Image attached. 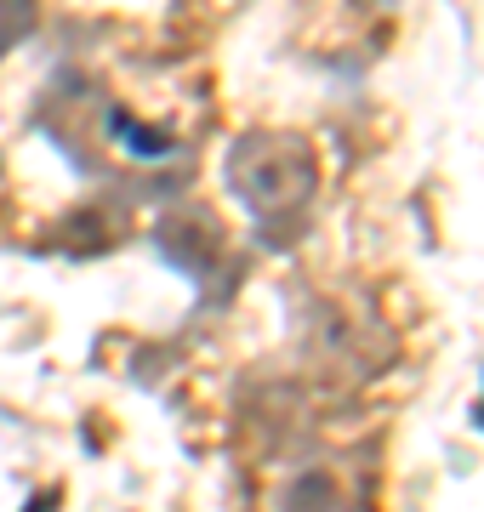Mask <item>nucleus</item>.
Wrapping results in <instances>:
<instances>
[{
    "label": "nucleus",
    "mask_w": 484,
    "mask_h": 512,
    "mask_svg": "<svg viewBox=\"0 0 484 512\" xmlns=\"http://www.w3.org/2000/svg\"><path fill=\"white\" fill-rule=\"evenodd\" d=\"M217 222L205 217V211H177V217L160 222V251L177 262V268H188V274H205L211 268V256H217Z\"/></svg>",
    "instance_id": "f03ea898"
},
{
    "label": "nucleus",
    "mask_w": 484,
    "mask_h": 512,
    "mask_svg": "<svg viewBox=\"0 0 484 512\" xmlns=\"http://www.w3.org/2000/svg\"><path fill=\"white\" fill-rule=\"evenodd\" d=\"M109 126H114V137H120V148H131L137 160H160V154H171V137H166V131H149L143 120H131L126 109H114Z\"/></svg>",
    "instance_id": "7ed1b4c3"
},
{
    "label": "nucleus",
    "mask_w": 484,
    "mask_h": 512,
    "mask_svg": "<svg viewBox=\"0 0 484 512\" xmlns=\"http://www.w3.org/2000/svg\"><path fill=\"white\" fill-rule=\"evenodd\" d=\"M35 29V6H23V0H12V6H0V57L12 52L23 35Z\"/></svg>",
    "instance_id": "20e7f679"
},
{
    "label": "nucleus",
    "mask_w": 484,
    "mask_h": 512,
    "mask_svg": "<svg viewBox=\"0 0 484 512\" xmlns=\"http://www.w3.org/2000/svg\"><path fill=\"white\" fill-rule=\"evenodd\" d=\"M228 188L234 200L262 222V228H285L302 217V205L314 200L319 188V160L314 148L291 137V131H251L228 148Z\"/></svg>",
    "instance_id": "f257e3e1"
}]
</instances>
